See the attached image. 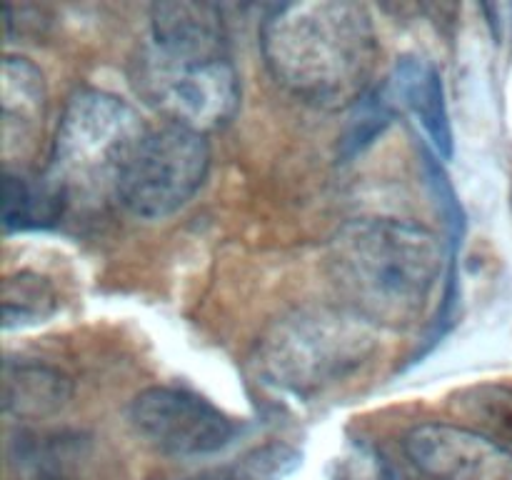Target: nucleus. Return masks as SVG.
<instances>
[{"mask_svg":"<svg viewBox=\"0 0 512 480\" xmlns=\"http://www.w3.org/2000/svg\"><path fill=\"white\" fill-rule=\"evenodd\" d=\"M423 170H425V175H428V183H430V188H433L435 200H438L440 210H443L445 223L450 225L453 245H458L460 235H463V228H465L463 208H460V200H458V195H455L453 185H450L448 175H445L443 165L438 163V155L428 148H423Z\"/></svg>","mask_w":512,"mask_h":480,"instance_id":"nucleus-18","label":"nucleus"},{"mask_svg":"<svg viewBox=\"0 0 512 480\" xmlns=\"http://www.w3.org/2000/svg\"><path fill=\"white\" fill-rule=\"evenodd\" d=\"M148 135L128 100L98 88L75 90L55 128L45 185L65 208L115 200L120 175Z\"/></svg>","mask_w":512,"mask_h":480,"instance_id":"nucleus-3","label":"nucleus"},{"mask_svg":"<svg viewBox=\"0 0 512 480\" xmlns=\"http://www.w3.org/2000/svg\"><path fill=\"white\" fill-rule=\"evenodd\" d=\"M405 458L428 480H512V450L458 423H420L405 433Z\"/></svg>","mask_w":512,"mask_h":480,"instance_id":"nucleus-8","label":"nucleus"},{"mask_svg":"<svg viewBox=\"0 0 512 480\" xmlns=\"http://www.w3.org/2000/svg\"><path fill=\"white\" fill-rule=\"evenodd\" d=\"M260 50L290 95L323 110L360 103L380 55L373 15L355 0L275 5L260 25Z\"/></svg>","mask_w":512,"mask_h":480,"instance_id":"nucleus-1","label":"nucleus"},{"mask_svg":"<svg viewBox=\"0 0 512 480\" xmlns=\"http://www.w3.org/2000/svg\"><path fill=\"white\" fill-rule=\"evenodd\" d=\"M385 93L415 115L433 143L435 155L445 160L453 158V125L445 103L443 75L428 58L418 55L400 58L390 73Z\"/></svg>","mask_w":512,"mask_h":480,"instance_id":"nucleus-11","label":"nucleus"},{"mask_svg":"<svg viewBox=\"0 0 512 480\" xmlns=\"http://www.w3.org/2000/svg\"><path fill=\"white\" fill-rule=\"evenodd\" d=\"M3 155L5 163H23L35 150L43 130L48 90L45 78L28 58L5 55L3 58Z\"/></svg>","mask_w":512,"mask_h":480,"instance_id":"nucleus-9","label":"nucleus"},{"mask_svg":"<svg viewBox=\"0 0 512 480\" xmlns=\"http://www.w3.org/2000/svg\"><path fill=\"white\" fill-rule=\"evenodd\" d=\"M58 310V293L45 275L18 270L3 283L5 330L45 323Z\"/></svg>","mask_w":512,"mask_h":480,"instance_id":"nucleus-16","label":"nucleus"},{"mask_svg":"<svg viewBox=\"0 0 512 480\" xmlns=\"http://www.w3.org/2000/svg\"><path fill=\"white\" fill-rule=\"evenodd\" d=\"M5 458L13 480H78L90 460V438L80 430H18Z\"/></svg>","mask_w":512,"mask_h":480,"instance_id":"nucleus-10","label":"nucleus"},{"mask_svg":"<svg viewBox=\"0 0 512 480\" xmlns=\"http://www.w3.org/2000/svg\"><path fill=\"white\" fill-rule=\"evenodd\" d=\"M65 205L53 190L40 178L38 185L28 183L20 173L5 170V190H3V223L5 230L38 228L50 225L65 213Z\"/></svg>","mask_w":512,"mask_h":480,"instance_id":"nucleus-15","label":"nucleus"},{"mask_svg":"<svg viewBox=\"0 0 512 480\" xmlns=\"http://www.w3.org/2000/svg\"><path fill=\"white\" fill-rule=\"evenodd\" d=\"M128 415L140 438L160 453L178 458L218 453L238 435L235 420L218 405L175 385L140 390L130 403Z\"/></svg>","mask_w":512,"mask_h":480,"instance_id":"nucleus-7","label":"nucleus"},{"mask_svg":"<svg viewBox=\"0 0 512 480\" xmlns=\"http://www.w3.org/2000/svg\"><path fill=\"white\" fill-rule=\"evenodd\" d=\"M73 398V380L53 365L8 360L3 370V410L18 420H43Z\"/></svg>","mask_w":512,"mask_h":480,"instance_id":"nucleus-13","label":"nucleus"},{"mask_svg":"<svg viewBox=\"0 0 512 480\" xmlns=\"http://www.w3.org/2000/svg\"><path fill=\"white\" fill-rule=\"evenodd\" d=\"M135 90L170 125L208 135L240 108L238 70L228 55L170 53L145 43L133 60Z\"/></svg>","mask_w":512,"mask_h":480,"instance_id":"nucleus-5","label":"nucleus"},{"mask_svg":"<svg viewBox=\"0 0 512 480\" xmlns=\"http://www.w3.org/2000/svg\"><path fill=\"white\" fill-rule=\"evenodd\" d=\"M455 423L500 445H512V385L473 383L448 395Z\"/></svg>","mask_w":512,"mask_h":480,"instance_id":"nucleus-14","label":"nucleus"},{"mask_svg":"<svg viewBox=\"0 0 512 480\" xmlns=\"http://www.w3.org/2000/svg\"><path fill=\"white\" fill-rule=\"evenodd\" d=\"M223 13L213 3L168 0L150 10V40L155 48L170 53L228 55L225 53Z\"/></svg>","mask_w":512,"mask_h":480,"instance_id":"nucleus-12","label":"nucleus"},{"mask_svg":"<svg viewBox=\"0 0 512 480\" xmlns=\"http://www.w3.org/2000/svg\"><path fill=\"white\" fill-rule=\"evenodd\" d=\"M378 348V328L348 308H300L275 320L258 345L260 370L300 398L353 375Z\"/></svg>","mask_w":512,"mask_h":480,"instance_id":"nucleus-4","label":"nucleus"},{"mask_svg":"<svg viewBox=\"0 0 512 480\" xmlns=\"http://www.w3.org/2000/svg\"><path fill=\"white\" fill-rule=\"evenodd\" d=\"M443 268V240L410 220H348L325 250V270L340 305L378 330L418 323Z\"/></svg>","mask_w":512,"mask_h":480,"instance_id":"nucleus-2","label":"nucleus"},{"mask_svg":"<svg viewBox=\"0 0 512 480\" xmlns=\"http://www.w3.org/2000/svg\"><path fill=\"white\" fill-rule=\"evenodd\" d=\"M205 135L180 125L148 130L120 175L115 200L140 220H163L193 200L208 178Z\"/></svg>","mask_w":512,"mask_h":480,"instance_id":"nucleus-6","label":"nucleus"},{"mask_svg":"<svg viewBox=\"0 0 512 480\" xmlns=\"http://www.w3.org/2000/svg\"><path fill=\"white\" fill-rule=\"evenodd\" d=\"M393 120V110H390V95L383 90H370L360 103L353 105V115L345 128L343 138H340V155L343 158H353L360 150L368 148L380 133Z\"/></svg>","mask_w":512,"mask_h":480,"instance_id":"nucleus-17","label":"nucleus"}]
</instances>
